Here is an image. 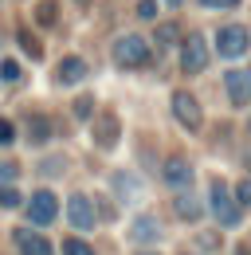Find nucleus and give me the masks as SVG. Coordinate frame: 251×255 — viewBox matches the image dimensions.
Masks as SVG:
<instances>
[{
  "instance_id": "2eb2a0df",
  "label": "nucleus",
  "mask_w": 251,
  "mask_h": 255,
  "mask_svg": "<svg viewBox=\"0 0 251 255\" xmlns=\"http://www.w3.org/2000/svg\"><path fill=\"white\" fill-rule=\"evenodd\" d=\"M51 137V122L43 118V114H35V118H28V141L31 145H43Z\"/></svg>"
},
{
  "instance_id": "20e7f679",
  "label": "nucleus",
  "mask_w": 251,
  "mask_h": 255,
  "mask_svg": "<svg viewBox=\"0 0 251 255\" xmlns=\"http://www.w3.org/2000/svg\"><path fill=\"white\" fill-rule=\"evenodd\" d=\"M114 63L118 67H145L149 63V43L141 35H122L114 43Z\"/></svg>"
},
{
  "instance_id": "6e6552de",
  "label": "nucleus",
  "mask_w": 251,
  "mask_h": 255,
  "mask_svg": "<svg viewBox=\"0 0 251 255\" xmlns=\"http://www.w3.org/2000/svg\"><path fill=\"white\" fill-rule=\"evenodd\" d=\"M161 181H165L169 189L185 192L188 185H192V165H188L185 157H165V165H161Z\"/></svg>"
},
{
  "instance_id": "0eeeda50",
  "label": "nucleus",
  "mask_w": 251,
  "mask_h": 255,
  "mask_svg": "<svg viewBox=\"0 0 251 255\" xmlns=\"http://www.w3.org/2000/svg\"><path fill=\"white\" fill-rule=\"evenodd\" d=\"M67 220L75 224L79 232H91L94 224H98V216H94V204H91V196H83V192H75V196L67 200Z\"/></svg>"
},
{
  "instance_id": "a211bd4d",
  "label": "nucleus",
  "mask_w": 251,
  "mask_h": 255,
  "mask_svg": "<svg viewBox=\"0 0 251 255\" xmlns=\"http://www.w3.org/2000/svg\"><path fill=\"white\" fill-rule=\"evenodd\" d=\"M16 39H20V47L28 51L31 59H39V55H43V43H39V39H35V35L28 32V28H20V32H16Z\"/></svg>"
},
{
  "instance_id": "c756f323",
  "label": "nucleus",
  "mask_w": 251,
  "mask_h": 255,
  "mask_svg": "<svg viewBox=\"0 0 251 255\" xmlns=\"http://www.w3.org/2000/svg\"><path fill=\"white\" fill-rule=\"evenodd\" d=\"M137 255H157V252H137Z\"/></svg>"
},
{
  "instance_id": "1a4fd4ad",
  "label": "nucleus",
  "mask_w": 251,
  "mask_h": 255,
  "mask_svg": "<svg viewBox=\"0 0 251 255\" xmlns=\"http://www.w3.org/2000/svg\"><path fill=\"white\" fill-rule=\"evenodd\" d=\"M12 240H16L20 255H55V248H51L39 232H31V228H16V232H12Z\"/></svg>"
},
{
  "instance_id": "bb28decb",
  "label": "nucleus",
  "mask_w": 251,
  "mask_h": 255,
  "mask_svg": "<svg viewBox=\"0 0 251 255\" xmlns=\"http://www.w3.org/2000/svg\"><path fill=\"white\" fill-rule=\"evenodd\" d=\"M0 75H4L8 83H16V79H20V67H16L12 59H8V63H0Z\"/></svg>"
},
{
  "instance_id": "b1692460",
  "label": "nucleus",
  "mask_w": 251,
  "mask_h": 255,
  "mask_svg": "<svg viewBox=\"0 0 251 255\" xmlns=\"http://www.w3.org/2000/svg\"><path fill=\"white\" fill-rule=\"evenodd\" d=\"M236 204H240V208H251V177H248V181H240V189H236Z\"/></svg>"
},
{
  "instance_id": "7ed1b4c3",
  "label": "nucleus",
  "mask_w": 251,
  "mask_h": 255,
  "mask_svg": "<svg viewBox=\"0 0 251 255\" xmlns=\"http://www.w3.org/2000/svg\"><path fill=\"white\" fill-rule=\"evenodd\" d=\"M208 43H204V35L200 32H188L185 39H181V67H185L188 75H200L204 67H208Z\"/></svg>"
},
{
  "instance_id": "cd10ccee",
  "label": "nucleus",
  "mask_w": 251,
  "mask_h": 255,
  "mask_svg": "<svg viewBox=\"0 0 251 255\" xmlns=\"http://www.w3.org/2000/svg\"><path fill=\"white\" fill-rule=\"evenodd\" d=\"M200 4H204V8H236L240 0H200Z\"/></svg>"
},
{
  "instance_id": "c85d7f7f",
  "label": "nucleus",
  "mask_w": 251,
  "mask_h": 255,
  "mask_svg": "<svg viewBox=\"0 0 251 255\" xmlns=\"http://www.w3.org/2000/svg\"><path fill=\"white\" fill-rule=\"evenodd\" d=\"M161 4H169V8H181V4H185V0H161Z\"/></svg>"
},
{
  "instance_id": "412c9836",
  "label": "nucleus",
  "mask_w": 251,
  "mask_h": 255,
  "mask_svg": "<svg viewBox=\"0 0 251 255\" xmlns=\"http://www.w3.org/2000/svg\"><path fill=\"white\" fill-rule=\"evenodd\" d=\"M24 204V196L16 192V185H8V189H0V208H20Z\"/></svg>"
},
{
  "instance_id": "dca6fc26",
  "label": "nucleus",
  "mask_w": 251,
  "mask_h": 255,
  "mask_svg": "<svg viewBox=\"0 0 251 255\" xmlns=\"http://www.w3.org/2000/svg\"><path fill=\"white\" fill-rule=\"evenodd\" d=\"M35 24L55 28V24H59V4H55V0H39V4H35Z\"/></svg>"
},
{
  "instance_id": "f8f14e48",
  "label": "nucleus",
  "mask_w": 251,
  "mask_h": 255,
  "mask_svg": "<svg viewBox=\"0 0 251 255\" xmlns=\"http://www.w3.org/2000/svg\"><path fill=\"white\" fill-rule=\"evenodd\" d=\"M224 87H228V98L236 106H244L251 98V71H228L224 75Z\"/></svg>"
},
{
  "instance_id": "5701e85b",
  "label": "nucleus",
  "mask_w": 251,
  "mask_h": 255,
  "mask_svg": "<svg viewBox=\"0 0 251 255\" xmlns=\"http://www.w3.org/2000/svg\"><path fill=\"white\" fill-rule=\"evenodd\" d=\"M16 173H20V169H16L12 161H4V165H0V189H8V185H16Z\"/></svg>"
},
{
  "instance_id": "f03ea898",
  "label": "nucleus",
  "mask_w": 251,
  "mask_h": 255,
  "mask_svg": "<svg viewBox=\"0 0 251 255\" xmlns=\"http://www.w3.org/2000/svg\"><path fill=\"white\" fill-rule=\"evenodd\" d=\"M251 47V32L244 24H224L216 32V55L220 59H240V55H248Z\"/></svg>"
},
{
  "instance_id": "a878e982",
  "label": "nucleus",
  "mask_w": 251,
  "mask_h": 255,
  "mask_svg": "<svg viewBox=\"0 0 251 255\" xmlns=\"http://www.w3.org/2000/svg\"><path fill=\"white\" fill-rule=\"evenodd\" d=\"M12 137H16V129H12V122H8V118H0V145H8Z\"/></svg>"
},
{
  "instance_id": "4be33fe9",
  "label": "nucleus",
  "mask_w": 251,
  "mask_h": 255,
  "mask_svg": "<svg viewBox=\"0 0 251 255\" xmlns=\"http://www.w3.org/2000/svg\"><path fill=\"white\" fill-rule=\"evenodd\" d=\"M91 114H94V98H91V95L75 98V118H83V122H87V118H91Z\"/></svg>"
},
{
  "instance_id": "393cba45",
  "label": "nucleus",
  "mask_w": 251,
  "mask_h": 255,
  "mask_svg": "<svg viewBox=\"0 0 251 255\" xmlns=\"http://www.w3.org/2000/svg\"><path fill=\"white\" fill-rule=\"evenodd\" d=\"M137 16H141V20H153L157 16V0H141V4H137Z\"/></svg>"
},
{
  "instance_id": "f3484780",
  "label": "nucleus",
  "mask_w": 251,
  "mask_h": 255,
  "mask_svg": "<svg viewBox=\"0 0 251 255\" xmlns=\"http://www.w3.org/2000/svg\"><path fill=\"white\" fill-rule=\"evenodd\" d=\"M114 189H118L122 200H133V196H137V181H133L129 173H114Z\"/></svg>"
},
{
  "instance_id": "ddd939ff",
  "label": "nucleus",
  "mask_w": 251,
  "mask_h": 255,
  "mask_svg": "<svg viewBox=\"0 0 251 255\" xmlns=\"http://www.w3.org/2000/svg\"><path fill=\"white\" fill-rule=\"evenodd\" d=\"M87 79V63L79 59V55H67L59 63V71H55V83H63V87H75V83H83Z\"/></svg>"
},
{
  "instance_id": "aec40b11",
  "label": "nucleus",
  "mask_w": 251,
  "mask_h": 255,
  "mask_svg": "<svg viewBox=\"0 0 251 255\" xmlns=\"http://www.w3.org/2000/svg\"><path fill=\"white\" fill-rule=\"evenodd\" d=\"M63 255H94V248H91V244H83V240H75V236H71V240H63Z\"/></svg>"
},
{
  "instance_id": "9d476101",
  "label": "nucleus",
  "mask_w": 251,
  "mask_h": 255,
  "mask_svg": "<svg viewBox=\"0 0 251 255\" xmlns=\"http://www.w3.org/2000/svg\"><path fill=\"white\" fill-rule=\"evenodd\" d=\"M118 133H122V122H118L114 114L94 118V145H98V149H114V145H118Z\"/></svg>"
},
{
  "instance_id": "4468645a",
  "label": "nucleus",
  "mask_w": 251,
  "mask_h": 255,
  "mask_svg": "<svg viewBox=\"0 0 251 255\" xmlns=\"http://www.w3.org/2000/svg\"><path fill=\"white\" fill-rule=\"evenodd\" d=\"M173 208H177V216H181V220H200V212H204V208H200V200H196L192 192H177Z\"/></svg>"
},
{
  "instance_id": "7c9ffc66",
  "label": "nucleus",
  "mask_w": 251,
  "mask_h": 255,
  "mask_svg": "<svg viewBox=\"0 0 251 255\" xmlns=\"http://www.w3.org/2000/svg\"><path fill=\"white\" fill-rule=\"evenodd\" d=\"M248 133H251V118H248Z\"/></svg>"
},
{
  "instance_id": "f257e3e1",
  "label": "nucleus",
  "mask_w": 251,
  "mask_h": 255,
  "mask_svg": "<svg viewBox=\"0 0 251 255\" xmlns=\"http://www.w3.org/2000/svg\"><path fill=\"white\" fill-rule=\"evenodd\" d=\"M208 208H212V216H216L220 228H240V220H244V208L236 204V196H232V189H228L224 181H212V189H208Z\"/></svg>"
},
{
  "instance_id": "6ab92c4d",
  "label": "nucleus",
  "mask_w": 251,
  "mask_h": 255,
  "mask_svg": "<svg viewBox=\"0 0 251 255\" xmlns=\"http://www.w3.org/2000/svg\"><path fill=\"white\" fill-rule=\"evenodd\" d=\"M181 39V32H177V24H161L157 28V51H165V47H173Z\"/></svg>"
},
{
  "instance_id": "9b49d317",
  "label": "nucleus",
  "mask_w": 251,
  "mask_h": 255,
  "mask_svg": "<svg viewBox=\"0 0 251 255\" xmlns=\"http://www.w3.org/2000/svg\"><path fill=\"white\" fill-rule=\"evenodd\" d=\"M129 240H133V244H157V240H161V224H157V216H149V212L133 216V224H129Z\"/></svg>"
},
{
  "instance_id": "39448f33",
  "label": "nucleus",
  "mask_w": 251,
  "mask_h": 255,
  "mask_svg": "<svg viewBox=\"0 0 251 255\" xmlns=\"http://www.w3.org/2000/svg\"><path fill=\"white\" fill-rule=\"evenodd\" d=\"M173 118H177L185 129H200L204 110H200V102L188 95V91H177V95H173Z\"/></svg>"
},
{
  "instance_id": "423d86ee",
  "label": "nucleus",
  "mask_w": 251,
  "mask_h": 255,
  "mask_svg": "<svg viewBox=\"0 0 251 255\" xmlns=\"http://www.w3.org/2000/svg\"><path fill=\"white\" fill-rule=\"evenodd\" d=\"M55 212H59V200H55V192H47V189L31 192V200H28V220L35 224V228L51 224V220H55Z\"/></svg>"
}]
</instances>
